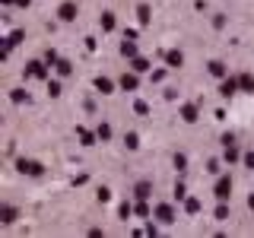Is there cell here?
Masks as SVG:
<instances>
[{"instance_id": "obj_1", "label": "cell", "mask_w": 254, "mask_h": 238, "mask_svg": "<svg viewBox=\"0 0 254 238\" xmlns=\"http://www.w3.org/2000/svg\"><path fill=\"white\" fill-rule=\"evenodd\" d=\"M213 194H216V200H229V194H232V178H229V175H226V178H219Z\"/></svg>"}, {"instance_id": "obj_2", "label": "cell", "mask_w": 254, "mask_h": 238, "mask_svg": "<svg viewBox=\"0 0 254 238\" xmlns=\"http://www.w3.org/2000/svg\"><path fill=\"white\" fill-rule=\"evenodd\" d=\"M19 172L35 178V175H42V162H35V159H22V162H19Z\"/></svg>"}, {"instance_id": "obj_3", "label": "cell", "mask_w": 254, "mask_h": 238, "mask_svg": "<svg viewBox=\"0 0 254 238\" xmlns=\"http://www.w3.org/2000/svg\"><path fill=\"white\" fill-rule=\"evenodd\" d=\"M156 219L169 226V222H175V210H172L169 203H159V206H156Z\"/></svg>"}, {"instance_id": "obj_4", "label": "cell", "mask_w": 254, "mask_h": 238, "mask_svg": "<svg viewBox=\"0 0 254 238\" xmlns=\"http://www.w3.org/2000/svg\"><path fill=\"white\" fill-rule=\"evenodd\" d=\"M58 16H61V22H73L76 19V3H61V10H58Z\"/></svg>"}, {"instance_id": "obj_5", "label": "cell", "mask_w": 254, "mask_h": 238, "mask_svg": "<svg viewBox=\"0 0 254 238\" xmlns=\"http://www.w3.org/2000/svg\"><path fill=\"white\" fill-rule=\"evenodd\" d=\"M16 216H19V213H16V206H0V222H3V226H13Z\"/></svg>"}, {"instance_id": "obj_6", "label": "cell", "mask_w": 254, "mask_h": 238, "mask_svg": "<svg viewBox=\"0 0 254 238\" xmlns=\"http://www.w3.org/2000/svg\"><path fill=\"white\" fill-rule=\"evenodd\" d=\"M137 83H140V79H137V70H133V73H124V76H121V89H127V92L137 89Z\"/></svg>"}, {"instance_id": "obj_7", "label": "cell", "mask_w": 254, "mask_h": 238, "mask_svg": "<svg viewBox=\"0 0 254 238\" xmlns=\"http://www.w3.org/2000/svg\"><path fill=\"white\" fill-rule=\"evenodd\" d=\"M238 86H242V83H238V79H222L219 92H222V95H235V89H238Z\"/></svg>"}, {"instance_id": "obj_8", "label": "cell", "mask_w": 254, "mask_h": 238, "mask_svg": "<svg viewBox=\"0 0 254 238\" xmlns=\"http://www.w3.org/2000/svg\"><path fill=\"white\" fill-rule=\"evenodd\" d=\"M149 190H153V187H149V181H140V184L133 187V194H137V200H146V197H149Z\"/></svg>"}, {"instance_id": "obj_9", "label": "cell", "mask_w": 254, "mask_h": 238, "mask_svg": "<svg viewBox=\"0 0 254 238\" xmlns=\"http://www.w3.org/2000/svg\"><path fill=\"white\" fill-rule=\"evenodd\" d=\"M181 118H185L188 124H194V121H197V108H194V105H185V108H181Z\"/></svg>"}, {"instance_id": "obj_10", "label": "cell", "mask_w": 254, "mask_h": 238, "mask_svg": "<svg viewBox=\"0 0 254 238\" xmlns=\"http://www.w3.org/2000/svg\"><path fill=\"white\" fill-rule=\"evenodd\" d=\"M95 89H99L102 95H108V92H111V79H105V76H99V79H95Z\"/></svg>"}, {"instance_id": "obj_11", "label": "cell", "mask_w": 254, "mask_h": 238, "mask_svg": "<svg viewBox=\"0 0 254 238\" xmlns=\"http://www.w3.org/2000/svg\"><path fill=\"white\" fill-rule=\"evenodd\" d=\"M238 83H242V89L254 92V76H251V73H242V76H238Z\"/></svg>"}, {"instance_id": "obj_12", "label": "cell", "mask_w": 254, "mask_h": 238, "mask_svg": "<svg viewBox=\"0 0 254 238\" xmlns=\"http://www.w3.org/2000/svg\"><path fill=\"white\" fill-rule=\"evenodd\" d=\"M210 73H213V76H226V63L213 60V63H210Z\"/></svg>"}, {"instance_id": "obj_13", "label": "cell", "mask_w": 254, "mask_h": 238, "mask_svg": "<svg viewBox=\"0 0 254 238\" xmlns=\"http://www.w3.org/2000/svg\"><path fill=\"white\" fill-rule=\"evenodd\" d=\"M29 76H45V67H42L38 60H32V63H29Z\"/></svg>"}, {"instance_id": "obj_14", "label": "cell", "mask_w": 254, "mask_h": 238, "mask_svg": "<svg viewBox=\"0 0 254 238\" xmlns=\"http://www.w3.org/2000/svg\"><path fill=\"white\" fill-rule=\"evenodd\" d=\"M121 54H127V58H137V45H133V42H124L121 45Z\"/></svg>"}, {"instance_id": "obj_15", "label": "cell", "mask_w": 254, "mask_h": 238, "mask_svg": "<svg viewBox=\"0 0 254 238\" xmlns=\"http://www.w3.org/2000/svg\"><path fill=\"white\" fill-rule=\"evenodd\" d=\"M133 70H137V73H146V70H149V63L143 60V58H133Z\"/></svg>"}, {"instance_id": "obj_16", "label": "cell", "mask_w": 254, "mask_h": 238, "mask_svg": "<svg viewBox=\"0 0 254 238\" xmlns=\"http://www.w3.org/2000/svg\"><path fill=\"white\" fill-rule=\"evenodd\" d=\"M165 60H169L172 67H181V54L178 51H169V54H165Z\"/></svg>"}, {"instance_id": "obj_17", "label": "cell", "mask_w": 254, "mask_h": 238, "mask_svg": "<svg viewBox=\"0 0 254 238\" xmlns=\"http://www.w3.org/2000/svg\"><path fill=\"white\" fill-rule=\"evenodd\" d=\"M137 16H140V22H143V26H146V22H149V6H146V3H140Z\"/></svg>"}, {"instance_id": "obj_18", "label": "cell", "mask_w": 254, "mask_h": 238, "mask_svg": "<svg viewBox=\"0 0 254 238\" xmlns=\"http://www.w3.org/2000/svg\"><path fill=\"white\" fill-rule=\"evenodd\" d=\"M188 213H197V210H200V200H194V197H188Z\"/></svg>"}, {"instance_id": "obj_19", "label": "cell", "mask_w": 254, "mask_h": 238, "mask_svg": "<svg viewBox=\"0 0 254 238\" xmlns=\"http://www.w3.org/2000/svg\"><path fill=\"white\" fill-rule=\"evenodd\" d=\"M102 26H105V29H115V16L105 13V16H102Z\"/></svg>"}, {"instance_id": "obj_20", "label": "cell", "mask_w": 254, "mask_h": 238, "mask_svg": "<svg viewBox=\"0 0 254 238\" xmlns=\"http://www.w3.org/2000/svg\"><path fill=\"white\" fill-rule=\"evenodd\" d=\"M58 70H61V76H67V73H70V70H73V67H70L67 60H58Z\"/></svg>"}, {"instance_id": "obj_21", "label": "cell", "mask_w": 254, "mask_h": 238, "mask_svg": "<svg viewBox=\"0 0 254 238\" xmlns=\"http://www.w3.org/2000/svg\"><path fill=\"white\" fill-rule=\"evenodd\" d=\"M79 140H83L86 146H92V133H89V130H79Z\"/></svg>"}, {"instance_id": "obj_22", "label": "cell", "mask_w": 254, "mask_h": 238, "mask_svg": "<svg viewBox=\"0 0 254 238\" xmlns=\"http://www.w3.org/2000/svg\"><path fill=\"white\" fill-rule=\"evenodd\" d=\"M99 137H102V140H108V137H111V127H108V124H102V127H99Z\"/></svg>"}, {"instance_id": "obj_23", "label": "cell", "mask_w": 254, "mask_h": 238, "mask_svg": "<svg viewBox=\"0 0 254 238\" xmlns=\"http://www.w3.org/2000/svg\"><path fill=\"white\" fill-rule=\"evenodd\" d=\"M137 213H140V216H149V206H146V200H140V203H137Z\"/></svg>"}, {"instance_id": "obj_24", "label": "cell", "mask_w": 254, "mask_h": 238, "mask_svg": "<svg viewBox=\"0 0 254 238\" xmlns=\"http://www.w3.org/2000/svg\"><path fill=\"white\" fill-rule=\"evenodd\" d=\"M229 216V210H226V206H222V200H219V210H216V219H226Z\"/></svg>"}, {"instance_id": "obj_25", "label": "cell", "mask_w": 254, "mask_h": 238, "mask_svg": "<svg viewBox=\"0 0 254 238\" xmlns=\"http://www.w3.org/2000/svg\"><path fill=\"white\" fill-rule=\"evenodd\" d=\"M245 162H248L251 169H254V153H248V156H245Z\"/></svg>"}, {"instance_id": "obj_26", "label": "cell", "mask_w": 254, "mask_h": 238, "mask_svg": "<svg viewBox=\"0 0 254 238\" xmlns=\"http://www.w3.org/2000/svg\"><path fill=\"white\" fill-rule=\"evenodd\" d=\"M248 206H251V210H254V194H251V197H248Z\"/></svg>"}]
</instances>
